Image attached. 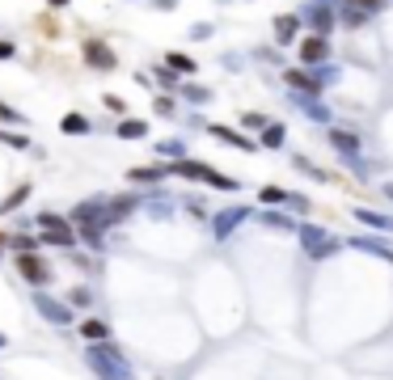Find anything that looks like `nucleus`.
Wrapping results in <instances>:
<instances>
[{
  "label": "nucleus",
  "instance_id": "obj_2",
  "mask_svg": "<svg viewBox=\"0 0 393 380\" xmlns=\"http://www.w3.org/2000/svg\"><path fill=\"white\" fill-rule=\"evenodd\" d=\"M170 178H186V182H203V186H216V190H237L241 182L220 174L211 165H203V160H170Z\"/></svg>",
  "mask_w": 393,
  "mask_h": 380
},
{
  "label": "nucleus",
  "instance_id": "obj_14",
  "mask_svg": "<svg viewBox=\"0 0 393 380\" xmlns=\"http://www.w3.org/2000/svg\"><path fill=\"white\" fill-rule=\"evenodd\" d=\"M207 131H211L216 140H224V144L241 148V152H254V148H258V140H250V135H241V131H233V127H220V123H211Z\"/></svg>",
  "mask_w": 393,
  "mask_h": 380
},
{
  "label": "nucleus",
  "instance_id": "obj_26",
  "mask_svg": "<svg viewBox=\"0 0 393 380\" xmlns=\"http://www.w3.org/2000/svg\"><path fill=\"white\" fill-rule=\"evenodd\" d=\"M30 190H34V186H30V182H22V186H17V190H13V195L5 199V203H0V215H9V211H17V207H22V203L30 199Z\"/></svg>",
  "mask_w": 393,
  "mask_h": 380
},
{
  "label": "nucleus",
  "instance_id": "obj_34",
  "mask_svg": "<svg viewBox=\"0 0 393 380\" xmlns=\"http://www.w3.org/2000/svg\"><path fill=\"white\" fill-rule=\"evenodd\" d=\"M262 220H266L271 229H292V215H284V211H266Z\"/></svg>",
  "mask_w": 393,
  "mask_h": 380
},
{
  "label": "nucleus",
  "instance_id": "obj_6",
  "mask_svg": "<svg viewBox=\"0 0 393 380\" xmlns=\"http://www.w3.org/2000/svg\"><path fill=\"white\" fill-rule=\"evenodd\" d=\"M300 245H305V254L309 258H330V254H339V237H330V233H321V229H313V224H305L300 229Z\"/></svg>",
  "mask_w": 393,
  "mask_h": 380
},
{
  "label": "nucleus",
  "instance_id": "obj_31",
  "mask_svg": "<svg viewBox=\"0 0 393 380\" xmlns=\"http://www.w3.org/2000/svg\"><path fill=\"white\" fill-rule=\"evenodd\" d=\"M0 144H9V148H17V152H26V148H30V140H26L22 131H0Z\"/></svg>",
  "mask_w": 393,
  "mask_h": 380
},
{
  "label": "nucleus",
  "instance_id": "obj_16",
  "mask_svg": "<svg viewBox=\"0 0 393 380\" xmlns=\"http://www.w3.org/2000/svg\"><path fill=\"white\" fill-rule=\"evenodd\" d=\"M330 144L339 148L343 156H360V135L347 131V127H330Z\"/></svg>",
  "mask_w": 393,
  "mask_h": 380
},
{
  "label": "nucleus",
  "instance_id": "obj_39",
  "mask_svg": "<svg viewBox=\"0 0 393 380\" xmlns=\"http://www.w3.org/2000/svg\"><path fill=\"white\" fill-rule=\"evenodd\" d=\"M13 56H17V47L9 38H0V60H13Z\"/></svg>",
  "mask_w": 393,
  "mask_h": 380
},
{
  "label": "nucleus",
  "instance_id": "obj_22",
  "mask_svg": "<svg viewBox=\"0 0 393 380\" xmlns=\"http://www.w3.org/2000/svg\"><path fill=\"white\" fill-rule=\"evenodd\" d=\"M115 131H119V140H144L148 135V123L144 119H123Z\"/></svg>",
  "mask_w": 393,
  "mask_h": 380
},
{
  "label": "nucleus",
  "instance_id": "obj_17",
  "mask_svg": "<svg viewBox=\"0 0 393 380\" xmlns=\"http://www.w3.org/2000/svg\"><path fill=\"white\" fill-rule=\"evenodd\" d=\"M355 220H360L364 229H376V233H393V215H380V211H368V207H360V211H355Z\"/></svg>",
  "mask_w": 393,
  "mask_h": 380
},
{
  "label": "nucleus",
  "instance_id": "obj_10",
  "mask_svg": "<svg viewBox=\"0 0 393 380\" xmlns=\"http://www.w3.org/2000/svg\"><path fill=\"white\" fill-rule=\"evenodd\" d=\"M300 60H305L309 68L326 64V60H330V38H321V34H309V38H300Z\"/></svg>",
  "mask_w": 393,
  "mask_h": 380
},
{
  "label": "nucleus",
  "instance_id": "obj_7",
  "mask_svg": "<svg viewBox=\"0 0 393 380\" xmlns=\"http://www.w3.org/2000/svg\"><path fill=\"white\" fill-rule=\"evenodd\" d=\"M68 220H72L77 229H81V224H93V229H102V233H106V199H102V195H93V199L77 203Z\"/></svg>",
  "mask_w": 393,
  "mask_h": 380
},
{
  "label": "nucleus",
  "instance_id": "obj_9",
  "mask_svg": "<svg viewBox=\"0 0 393 380\" xmlns=\"http://www.w3.org/2000/svg\"><path fill=\"white\" fill-rule=\"evenodd\" d=\"M284 81H288L296 93H321V89L330 85V81H321V72H309V68H288Z\"/></svg>",
  "mask_w": 393,
  "mask_h": 380
},
{
  "label": "nucleus",
  "instance_id": "obj_45",
  "mask_svg": "<svg viewBox=\"0 0 393 380\" xmlns=\"http://www.w3.org/2000/svg\"><path fill=\"white\" fill-rule=\"evenodd\" d=\"M385 195H389V199H393V182H389V186H385Z\"/></svg>",
  "mask_w": 393,
  "mask_h": 380
},
{
  "label": "nucleus",
  "instance_id": "obj_21",
  "mask_svg": "<svg viewBox=\"0 0 393 380\" xmlns=\"http://www.w3.org/2000/svg\"><path fill=\"white\" fill-rule=\"evenodd\" d=\"M60 131H64V135H89V131H93V123H89L85 115H77V110H72V115H64V119H60Z\"/></svg>",
  "mask_w": 393,
  "mask_h": 380
},
{
  "label": "nucleus",
  "instance_id": "obj_1",
  "mask_svg": "<svg viewBox=\"0 0 393 380\" xmlns=\"http://www.w3.org/2000/svg\"><path fill=\"white\" fill-rule=\"evenodd\" d=\"M85 363L93 367V376H102V380H131V363H127V355H123V347L119 342H89L85 347Z\"/></svg>",
  "mask_w": 393,
  "mask_h": 380
},
{
  "label": "nucleus",
  "instance_id": "obj_23",
  "mask_svg": "<svg viewBox=\"0 0 393 380\" xmlns=\"http://www.w3.org/2000/svg\"><path fill=\"white\" fill-rule=\"evenodd\" d=\"M165 68H174L178 76H191V72H195V60L182 56V51H170V56H165Z\"/></svg>",
  "mask_w": 393,
  "mask_h": 380
},
{
  "label": "nucleus",
  "instance_id": "obj_15",
  "mask_svg": "<svg viewBox=\"0 0 393 380\" xmlns=\"http://www.w3.org/2000/svg\"><path fill=\"white\" fill-rule=\"evenodd\" d=\"M170 178V165H136L127 170V182H140V186H152V182H165Z\"/></svg>",
  "mask_w": 393,
  "mask_h": 380
},
{
  "label": "nucleus",
  "instance_id": "obj_42",
  "mask_svg": "<svg viewBox=\"0 0 393 380\" xmlns=\"http://www.w3.org/2000/svg\"><path fill=\"white\" fill-rule=\"evenodd\" d=\"M72 0H47V9H68Z\"/></svg>",
  "mask_w": 393,
  "mask_h": 380
},
{
  "label": "nucleus",
  "instance_id": "obj_36",
  "mask_svg": "<svg viewBox=\"0 0 393 380\" xmlns=\"http://www.w3.org/2000/svg\"><path fill=\"white\" fill-rule=\"evenodd\" d=\"M102 101H106V110H115V115H127V101H123V97H115V93H106Z\"/></svg>",
  "mask_w": 393,
  "mask_h": 380
},
{
  "label": "nucleus",
  "instance_id": "obj_4",
  "mask_svg": "<svg viewBox=\"0 0 393 380\" xmlns=\"http://www.w3.org/2000/svg\"><path fill=\"white\" fill-rule=\"evenodd\" d=\"M17 275H22L34 292H47L51 279H55V275H51V266H47V258H42L38 249H34V254H17Z\"/></svg>",
  "mask_w": 393,
  "mask_h": 380
},
{
  "label": "nucleus",
  "instance_id": "obj_32",
  "mask_svg": "<svg viewBox=\"0 0 393 380\" xmlns=\"http://www.w3.org/2000/svg\"><path fill=\"white\" fill-rule=\"evenodd\" d=\"M152 110H157L161 119H174V110H178V101H174V97H157V101H152Z\"/></svg>",
  "mask_w": 393,
  "mask_h": 380
},
{
  "label": "nucleus",
  "instance_id": "obj_35",
  "mask_svg": "<svg viewBox=\"0 0 393 380\" xmlns=\"http://www.w3.org/2000/svg\"><path fill=\"white\" fill-rule=\"evenodd\" d=\"M262 203H288V190H279V186H266L262 195H258Z\"/></svg>",
  "mask_w": 393,
  "mask_h": 380
},
{
  "label": "nucleus",
  "instance_id": "obj_30",
  "mask_svg": "<svg viewBox=\"0 0 393 380\" xmlns=\"http://www.w3.org/2000/svg\"><path fill=\"white\" fill-rule=\"evenodd\" d=\"M157 152H161V156H170V160H186L182 140H161V144H157Z\"/></svg>",
  "mask_w": 393,
  "mask_h": 380
},
{
  "label": "nucleus",
  "instance_id": "obj_5",
  "mask_svg": "<svg viewBox=\"0 0 393 380\" xmlns=\"http://www.w3.org/2000/svg\"><path fill=\"white\" fill-rule=\"evenodd\" d=\"M81 56H85V64H89V68H97V72H115V68H119L115 47L102 42V38H85V42H81Z\"/></svg>",
  "mask_w": 393,
  "mask_h": 380
},
{
  "label": "nucleus",
  "instance_id": "obj_18",
  "mask_svg": "<svg viewBox=\"0 0 393 380\" xmlns=\"http://www.w3.org/2000/svg\"><path fill=\"white\" fill-rule=\"evenodd\" d=\"M81 338H85V342H106V338H110V325H106L102 317H85V321H81Z\"/></svg>",
  "mask_w": 393,
  "mask_h": 380
},
{
  "label": "nucleus",
  "instance_id": "obj_19",
  "mask_svg": "<svg viewBox=\"0 0 393 380\" xmlns=\"http://www.w3.org/2000/svg\"><path fill=\"white\" fill-rule=\"evenodd\" d=\"M368 17H372V13H368V9H360L355 0H347V5L339 9V22H343V26H351V30H360V26H364Z\"/></svg>",
  "mask_w": 393,
  "mask_h": 380
},
{
  "label": "nucleus",
  "instance_id": "obj_33",
  "mask_svg": "<svg viewBox=\"0 0 393 380\" xmlns=\"http://www.w3.org/2000/svg\"><path fill=\"white\" fill-rule=\"evenodd\" d=\"M157 85H161V89H178L182 81H178V72H174V68H157Z\"/></svg>",
  "mask_w": 393,
  "mask_h": 380
},
{
  "label": "nucleus",
  "instance_id": "obj_41",
  "mask_svg": "<svg viewBox=\"0 0 393 380\" xmlns=\"http://www.w3.org/2000/svg\"><path fill=\"white\" fill-rule=\"evenodd\" d=\"M288 207H296V211H309V199H300V195H288Z\"/></svg>",
  "mask_w": 393,
  "mask_h": 380
},
{
  "label": "nucleus",
  "instance_id": "obj_29",
  "mask_svg": "<svg viewBox=\"0 0 393 380\" xmlns=\"http://www.w3.org/2000/svg\"><path fill=\"white\" fill-rule=\"evenodd\" d=\"M0 123H5V127H26V115L17 110V106H9V101H0Z\"/></svg>",
  "mask_w": 393,
  "mask_h": 380
},
{
  "label": "nucleus",
  "instance_id": "obj_44",
  "mask_svg": "<svg viewBox=\"0 0 393 380\" xmlns=\"http://www.w3.org/2000/svg\"><path fill=\"white\" fill-rule=\"evenodd\" d=\"M5 347H9V338H5V334H0V351H5Z\"/></svg>",
  "mask_w": 393,
  "mask_h": 380
},
{
  "label": "nucleus",
  "instance_id": "obj_43",
  "mask_svg": "<svg viewBox=\"0 0 393 380\" xmlns=\"http://www.w3.org/2000/svg\"><path fill=\"white\" fill-rule=\"evenodd\" d=\"M5 249H9V233H0V258H5Z\"/></svg>",
  "mask_w": 393,
  "mask_h": 380
},
{
  "label": "nucleus",
  "instance_id": "obj_8",
  "mask_svg": "<svg viewBox=\"0 0 393 380\" xmlns=\"http://www.w3.org/2000/svg\"><path fill=\"white\" fill-rule=\"evenodd\" d=\"M136 207H140V199H136V195H115V199H106V229L123 224Z\"/></svg>",
  "mask_w": 393,
  "mask_h": 380
},
{
  "label": "nucleus",
  "instance_id": "obj_27",
  "mask_svg": "<svg viewBox=\"0 0 393 380\" xmlns=\"http://www.w3.org/2000/svg\"><path fill=\"white\" fill-rule=\"evenodd\" d=\"M68 304H72V308H93V288L77 283V288L68 292Z\"/></svg>",
  "mask_w": 393,
  "mask_h": 380
},
{
  "label": "nucleus",
  "instance_id": "obj_25",
  "mask_svg": "<svg viewBox=\"0 0 393 380\" xmlns=\"http://www.w3.org/2000/svg\"><path fill=\"white\" fill-rule=\"evenodd\" d=\"M351 249H368V254H376V258H389V262H393V249H385V241H376V237H355V241H351Z\"/></svg>",
  "mask_w": 393,
  "mask_h": 380
},
{
  "label": "nucleus",
  "instance_id": "obj_37",
  "mask_svg": "<svg viewBox=\"0 0 393 380\" xmlns=\"http://www.w3.org/2000/svg\"><path fill=\"white\" fill-rule=\"evenodd\" d=\"M182 93H186L191 101H207V97H211V93H207V89H199V85H182Z\"/></svg>",
  "mask_w": 393,
  "mask_h": 380
},
{
  "label": "nucleus",
  "instance_id": "obj_40",
  "mask_svg": "<svg viewBox=\"0 0 393 380\" xmlns=\"http://www.w3.org/2000/svg\"><path fill=\"white\" fill-rule=\"evenodd\" d=\"M355 5H360V9H368V13H380L385 0H355Z\"/></svg>",
  "mask_w": 393,
  "mask_h": 380
},
{
  "label": "nucleus",
  "instance_id": "obj_20",
  "mask_svg": "<svg viewBox=\"0 0 393 380\" xmlns=\"http://www.w3.org/2000/svg\"><path fill=\"white\" fill-rule=\"evenodd\" d=\"M296 30H300V17H275V42L279 47H288L296 38Z\"/></svg>",
  "mask_w": 393,
  "mask_h": 380
},
{
  "label": "nucleus",
  "instance_id": "obj_38",
  "mask_svg": "<svg viewBox=\"0 0 393 380\" xmlns=\"http://www.w3.org/2000/svg\"><path fill=\"white\" fill-rule=\"evenodd\" d=\"M241 127H250V131H262V127H266V119H262V115H241Z\"/></svg>",
  "mask_w": 393,
  "mask_h": 380
},
{
  "label": "nucleus",
  "instance_id": "obj_12",
  "mask_svg": "<svg viewBox=\"0 0 393 380\" xmlns=\"http://www.w3.org/2000/svg\"><path fill=\"white\" fill-rule=\"evenodd\" d=\"M246 215H250L246 207H229V211H220L216 220H211V233H216V237H229V233H233V229L246 220Z\"/></svg>",
  "mask_w": 393,
  "mask_h": 380
},
{
  "label": "nucleus",
  "instance_id": "obj_11",
  "mask_svg": "<svg viewBox=\"0 0 393 380\" xmlns=\"http://www.w3.org/2000/svg\"><path fill=\"white\" fill-rule=\"evenodd\" d=\"M305 22L313 26V34H321V38H326V34L334 30V22H339V13L330 9V0H317V5H313V9L305 13Z\"/></svg>",
  "mask_w": 393,
  "mask_h": 380
},
{
  "label": "nucleus",
  "instance_id": "obj_28",
  "mask_svg": "<svg viewBox=\"0 0 393 380\" xmlns=\"http://www.w3.org/2000/svg\"><path fill=\"white\" fill-rule=\"evenodd\" d=\"M279 144H284V127H279V123H266V127H262L258 148H279Z\"/></svg>",
  "mask_w": 393,
  "mask_h": 380
},
{
  "label": "nucleus",
  "instance_id": "obj_24",
  "mask_svg": "<svg viewBox=\"0 0 393 380\" xmlns=\"http://www.w3.org/2000/svg\"><path fill=\"white\" fill-rule=\"evenodd\" d=\"M38 245H42L38 233H34V237H30V233H13V237H9V249H13V254H34Z\"/></svg>",
  "mask_w": 393,
  "mask_h": 380
},
{
  "label": "nucleus",
  "instance_id": "obj_13",
  "mask_svg": "<svg viewBox=\"0 0 393 380\" xmlns=\"http://www.w3.org/2000/svg\"><path fill=\"white\" fill-rule=\"evenodd\" d=\"M34 229L38 233H68V229H77L68 215H60V211H38L34 215Z\"/></svg>",
  "mask_w": 393,
  "mask_h": 380
},
{
  "label": "nucleus",
  "instance_id": "obj_3",
  "mask_svg": "<svg viewBox=\"0 0 393 380\" xmlns=\"http://www.w3.org/2000/svg\"><path fill=\"white\" fill-rule=\"evenodd\" d=\"M34 313L47 321V325H60V330H68V325L77 321V308L60 296H51V292H34Z\"/></svg>",
  "mask_w": 393,
  "mask_h": 380
}]
</instances>
